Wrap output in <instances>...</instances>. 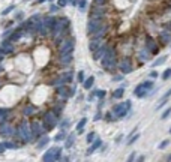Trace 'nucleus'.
<instances>
[{"label": "nucleus", "mask_w": 171, "mask_h": 162, "mask_svg": "<svg viewBox=\"0 0 171 162\" xmlns=\"http://www.w3.org/2000/svg\"><path fill=\"white\" fill-rule=\"evenodd\" d=\"M14 8H15V6L14 5H11V6H8V8H6L3 12H2V15H8V14L9 12H12V11H14Z\"/></svg>", "instance_id": "obj_37"}, {"label": "nucleus", "mask_w": 171, "mask_h": 162, "mask_svg": "<svg viewBox=\"0 0 171 162\" xmlns=\"http://www.w3.org/2000/svg\"><path fill=\"white\" fill-rule=\"evenodd\" d=\"M144 159H146V158H144V156H140V158H138V159H137V162H144Z\"/></svg>", "instance_id": "obj_56"}, {"label": "nucleus", "mask_w": 171, "mask_h": 162, "mask_svg": "<svg viewBox=\"0 0 171 162\" xmlns=\"http://www.w3.org/2000/svg\"><path fill=\"white\" fill-rule=\"evenodd\" d=\"M158 75H159V74H158V72H152V74H150V77H152V78H156Z\"/></svg>", "instance_id": "obj_54"}, {"label": "nucleus", "mask_w": 171, "mask_h": 162, "mask_svg": "<svg viewBox=\"0 0 171 162\" xmlns=\"http://www.w3.org/2000/svg\"><path fill=\"white\" fill-rule=\"evenodd\" d=\"M102 66L107 71H113L117 68V57H116V48L113 45H107V51H105L102 57Z\"/></svg>", "instance_id": "obj_2"}, {"label": "nucleus", "mask_w": 171, "mask_h": 162, "mask_svg": "<svg viewBox=\"0 0 171 162\" xmlns=\"http://www.w3.org/2000/svg\"><path fill=\"white\" fill-rule=\"evenodd\" d=\"M72 80H74V72H72V71H68V72L60 74V75L57 77V80L54 81V83H53V86H54L56 89H59V87H63L65 84L71 83Z\"/></svg>", "instance_id": "obj_7"}, {"label": "nucleus", "mask_w": 171, "mask_h": 162, "mask_svg": "<svg viewBox=\"0 0 171 162\" xmlns=\"http://www.w3.org/2000/svg\"><path fill=\"white\" fill-rule=\"evenodd\" d=\"M161 41H162L164 44H168L170 42V27H167V29L161 33Z\"/></svg>", "instance_id": "obj_25"}, {"label": "nucleus", "mask_w": 171, "mask_h": 162, "mask_svg": "<svg viewBox=\"0 0 171 162\" xmlns=\"http://www.w3.org/2000/svg\"><path fill=\"white\" fill-rule=\"evenodd\" d=\"M150 57H152V54H150L146 48L141 50V51H138V59H140L141 62H143V60H144V62H147V60H150Z\"/></svg>", "instance_id": "obj_22"}, {"label": "nucleus", "mask_w": 171, "mask_h": 162, "mask_svg": "<svg viewBox=\"0 0 171 162\" xmlns=\"http://www.w3.org/2000/svg\"><path fill=\"white\" fill-rule=\"evenodd\" d=\"M57 93H59V96H60V99L62 101H66L71 95H69V89L66 86H63V87H59L57 89Z\"/></svg>", "instance_id": "obj_20"}, {"label": "nucleus", "mask_w": 171, "mask_h": 162, "mask_svg": "<svg viewBox=\"0 0 171 162\" xmlns=\"http://www.w3.org/2000/svg\"><path fill=\"white\" fill-rule=\"evenodd\" d=\"M95 95H96V96L99 98V99H104V98H105V95H107V92H105V90H96Z\"/></svg>", "instance_id": "obj_36"}, {"label": "nucleus", "mask_w": 171, "mask_h": 162, "mask_svg": "<svg viewBox=\"0 0 171 162\" xmlns=\"http://www.w3.org/2000/svg\"><path fill=\"white\" fill-rule=\"evenodd\" d=\"M117 66L120 68V71L123 74H129L134 71V65H132V59L131 57H123L120 60V63H117Z\"/></svg>", "instance_id": "obj_12"}, {"label": "nucleus", "mask_w": 171, "mask_h": 162, "mask_svg": "<svg viewBox=\"0 0 171 162\" xmlns=\"http://www.w3.org/2000/svg\"><path fill=\"white\" fill-rule=\"evenodd\" d=\"M123 93H125V87H119V89H116L113 92V98L114 99H120L123 96Z\"/></svg>", "instance_id": "obj_29"}, {"label": "nucleus", "mask_w": 171, "mask_h": 162, "mask_svg": "<svg viewBox=\"0 0 171 162\" xmlns=\"http://www.w3.org/2000/svg\"><path fill=\"white\" fill-rule=\"evenodd\" d=\"M74 141H75V134L66 135V144H65V147H66V148H71V146L74 144Z\"/></svg>", "instance_id": "obj_28"}, {"label": "nucleus", "mask_w": 171, "mask_h": 162, "mask_svg": "<svg viewBox=\"0 0 171 162\" xmlns=\"http://www.w3.org/2000/svg\"><path fill=\"white\" fill-rule=\"evenodd\" d=\"M87 3H89V2H86V0H81V2H78V6H80L81 9H86V8H87Z\"/></svg>", "instance_id": "obj_42"}, {"label": "nucleus", "mask_w": 171, "mask_h": 162, "mask_svg": "<svg viewBox=\"0 0 171 162\" xmlns=\"http://www.w3.org/2000/svg\"><path fill=\"white\" fill-rule=\"evenodd\" d=\"M5 150H6V148H5V144H3V143H0V153H3Z\"/></svg>", "instance_id": "obj_52"}, {"label": "nucleus", "mask_w": 171, "mask_h": 162, "mask_svg": "<svg viewBox=\"0 0 171 162\" xmlns=\"http://www.w3.org/2000/svg\"><path fill=\"white\" fill-rule=\"evenodd\" d=\"M35 113H36L35 105H24V108H23V116L24 117H30V116H33Z\"/></svg>", "instance_id": "obj_19"}, {"label": "nucleus", "mask_w": 171, "mask_h": 162, "mask_svg": "<svg viewBox=\"0 0 171 162\" xmlns=\"http://www.w3.org/2000/svg\"><path fill=\"white\" fill-rule=\"evenodd\" d=\"M66 5H68L66 0H59V2H57V6H59V8H65Z\"/></svg>", "instance_id": "obj_43"}, {"label": "nucleus", "mask_w": 171, "mask_h": 162, "mask_svg": "<svg viewBox=\"0 0 171 162\" xmlns=\"http://www.w3.org/2000/svg\"><path fill=\"white\" fill-rule=\"evenodd\" d=\"M72 59H74L72 53L65 54V56H59V63L63 65V66H68V65H71V63H72Z\"/></svg>", "instance_id": "obj_15"}, {"label": "nucleus", "mask_w": 171, "mask_h": 162, "mask_svg": "<svg viewBox=\"0 0 171 162\" xmlns=\"http://www.w3.org/2000/svg\"><path fill=\"white\" fill-rule=\"evenodd\" d=\"M93 83H95V77H89V78H86L83 81V86H84V89H92L93 87Z\"/></svg>", "instance_id": "obj_24"}, {"label": "nucleus", "mask_w": 171, "mask_h": 162, "mask_svg": "<svg viewBox=\"0 0 171 162\" xmlns=\"http://www.w3.org/2000/svg\"><path fill=\"white\" fill-rule=\"evenodd\" d=\"M57 123H59V117H57L51 110L44 114V117H42V126H44L45 132H48V131H51V129H54Z\"/></svg>", "instance_id": "obj_4"}, {"label": "nucleus", "mask_w": 171, "mask_h": 162, "mask_svg": "<svg viewBox=\"0 0 171 162\" xmlns=\"http://www.w3.org/2000/svg\"><path fill=\"white\" fill-rule=\"evenodd\" d=\"M5 148H18V146L15 143H9V141H5Z\"/></svg>", "instance_id": "obj_35"}, {"label": "nucleus", "mask_w": 171, "mask_h": 162, "mask_svg": "<svg viewBox=\"0 0 171 162\" xmlns=\"http://www.w3.org/2000/svg\"><path fill=\"white\" fill-rule=\"evenodd\" d=\"M30 132H32V140H39L41 137H44V132H45V129H44V126H42V123H39V122H33L32 123V126H30Z\"/></svg>", "instance_id": "obj_11"}, {"label": "nucleus", "mask_w": 171, "mask_h": 162, "mask_svg": "<svg viewBox=\"0 0 171 162\" xmlns=\"http://www.w3.org/2000/svg\"><path fill=\"white\" fill-rule=\"evenodd\" d=\"M105 51H107V45H101L99 48H98V50L93 53V59H95V60L102 59V57H104V54H105Z\"/></svg>", "instance_id": "obj_21"}, {"label": "nucleus", "mask_w": 171, "mask_h": 162, "mask_svg": "<svg viewBox=\"0 0 171 162\" xmlns=\"http://www.w3.org/2000/svg\"><path fill=\"white\" fill-rule=\"evenodd\" d=\"M68 3H69V5H72V6H78V2H77V0H69Z\"/></svg>", "instance_id": "obj_50"}, {"label": "nucleus", "mask_w": 171, "mask_h": 162, "mask_svg": "<svg viewBox=\"0 0 171 162\" xmlns=\"http://www.w3.org/2000/svg\"><path fill=\"white\" fill-rule=\"evenodd\" d=\"M69 29V20L68 18H56V24L54 27H53V38H54L56 42H59V41H63V36H65V33H66V30Z\"/></svg>", "instance_id": "obj_1"}, {"label": "nucleus", "mask_w": 171, "mask_h": 162, "mask_svg": "<svg viewBox=\"0 0 171 162\" xmlns=\"http://www.w3.org/2000/svg\"><path fill=\"white\" fill-rule=\"evenodd\" d=\"M165 60H167V57H165V56H164V57H159V59H156V60H155V62L152 63V66H153V68H156V66H159V65H162L164 62H165Z\"/></svg>", "instance_id": "obj_34"}, {"label": "nucleus", "mask_w": 171, "mask_h": 162, "mask_svg": "<svg viewBox=\"0 0 171 162\" xmlns=\"http://www.w3.org/2000/svg\"><path fill=\"white\" fill-rule=\"evenodd\" d=\"M99 47H101V41H90V44H89V48L92 53H95Z\"/></svg>", "instance_id": "obj_27"}, {"label": "nucleus", "mask_w": 171, "mask_h": 162, "mask_svg": "<svg viewBox=\"0 0 171 162\" xmlns=\"http://www.w3.org/2000/svg\"><path fill=\"white\" fill-rule=\"evenodd\" d=\"M62 158V147H53L44 155V162H56Z\"/></svg>", "instance_id": "obj_8"}, {"label": "nucleus", "mask_w": 171, "mask_h": 162, "mask_svg": "<svg viewBox=\"0 0 171 162\" xmlns=\"http://www.w3.org/2000/svg\"><path fill=\"white\" fill-rule=\"evenodd\" d=\"M15 131H17V137L23 141V143H29V141H32V132H30V125H29V122H20L18 126L15 128Z\"/></svg>", "instance_id": "obj_3"}, {"label": "nucleus", "mask_w": 171, "mask_h": 162, "mask_svg": "<svg viewBox=\"0 0 171 162\" xmlns=\"http://www.w3.org/2000/svg\"><path fill=\"white\" fill-rule=\"evenodd\" d=\"M78 80H80V81H84V71H80V72H78Z\"/></svg>", "instance_id": "obj_48"}, {"label": "nucleus", "mask_w": 171, "mask_h": 162, "mask_svg": "<svg viewBox=\"0 0 171 162\" xmlns=\"http://www.w3.org/2000/svg\"><path fill=\"white\" fill-rule=\"evenodd\" d=\"M75 93H77V87H75V86H72L71 89H69V95H71V96H74Z\"/></svg>", "instance_id": "obj_45"}, {"label": "nucleus", "mask_w": 171, "mask_h": 162, "mask_svg": "<svg viewBox=\"0 0 171 162\" xmlns=\"http://www.w3.org/2000/svg\"><path fill=\"white\" fill-rule=\"evenodd\" d=\"M170 113H171V110H170V108H167V110H165V113L162 114V119H167V117L170 116Z\"/></svg>", "instance_id": "obj_46"}, {"label": "nucleus", "mask_w": 171, "mask_h": 162, "mask_svg": "<svg viewBox=\"0 0 171 162\" xmlns=\"http://www.w3.org/2000/svg\"><path fill=\"white\" fill-rule=\"evenodd\" d=\"M48 143H50V137H48V135H44V137L39 138L38 144H36V148H44V147L47 146Z\"/></svg>", "instance_id": "obj_23"}, {"label": "nucleus", "mask_w": 171, "mask_h": 162, "mask_svg": "<svg viewBox=\"0 0 171 162\" xmlns=\"http://www.w3.org/2000/svg\"><path fill=\"white\" fill-rule=\"evenodd\" d=\"M42 23H44V27L47 29V32H53V27H54V24H56V18L48 15V17H45L42 20Z\"/></svg>", "instance_id": "obj_14"}, {"label": "nucleus", "mask_w": 171, "mask_h": 162, "mask_svg": "<svg viewBox=\"0 0 171 162\" xmlns=\"http://www.w3.org/2000/svg\"><path fill=\"white\" fill-rule=\"evenodd\" d=\"M95 137H96V134H95V132H90V134L87 135V141H89V143H93Z\"/></svg>", "instance_id": "obj_38"}, {"label": "nucleus", "mask_w": 171, "mask_h": 162, "mask_svg": "<svg viewBox=\"0 0 171 162\" xmlns=\"http://www.w3.org/2000/svg\"><path fill=\"white\" fill-rule=\"evenodd\" d=\"M65 140H66V132H65V131L59 132L56 135V138H54V141H57V143H59V141H65Z\"/></svg>", "instance_id": "obj_31"}, {"label": "nucleus", "mask_w": 171, "mask_h": 162, "mask_svg": "<svg viewBox=\"0 0 171 162\" xmlns=\"http://www.w3.org/2000/svg\"><path fill=\"white\" fill-rule=\"evenodd\" d=\"M170 74H171V69L168 68V69H165V72L162 74V78H164V80H168V78H170Z\"/></svg>", "instance_id": "obj_39"}, {"label": "nucleus", "mask_w": 171, "mask_h": 162, "mask_svg": "<svg viewBox=\"0 0 171 162\" xmlns=\"http://www.w3.org/2000/svg\"><path fill=\"white\" fill-rule=\"evenodd\" d=\"M146 50L150 54H158V53H159V47H158L156 41L153 38H150V36L146 38Z\"/></svg>", "instance_id": "obj_13"}, {"label": "nucleus", "mask_w": 171, "mask_h": 162, "mask_svg": "<svg viewBox=\"0 0 171 162\" xmlns=\"http://www.w3.org/2000/svg\"><path fill=\"white\" fill-rule=\"evenodd\" d=\"M104 20H89V23H87V33L92 36V35H95L96 32H99L102 27H104Z\"/></svg>", "instance_id": "obj_10"}, {"label": "nucleus", "mask_w": 171, "mask_h": 162, "mask_svg": "<svg viewBox=\"0 0 171 162\" xmlns=\"http://www.w3.org/2000/svg\"><path fill=\"white\" fill-rule=\"evenodd\" d=\"M107 3H108L107 0H95L93 6H95V8H105V5H107Z\"/></svg>", "instance_id": "obj_32"}, {"label": "nucleus", "mask_w": 171, "mask_h": 162, "mask_svg": "<svg viewBox=\"0 0 171 162\" xmlns=\"http://www.w3.org/2000/svg\"><path fill=\"white\" fill-rule=\"evenodd\" d=\"M23 35H24V32H21V30H14L11 33V36L8 38V42H17V41H20L23 38Z\"/></svg>", "instance_id": "obj_16"}, {"label": "nucleus", "mask_w": 171, "mask_h": 162, "mask_svg": "<svg viewBox=\"0 0 171 162\" xmlns=\"http://www.w3.org/2000/svg\"><path fill=\"white\" fill-rule=\"evenodd\" d=\"M86 123H87V119L83 117L80 122H78V125H77V132L78 134H83V128L86 126Z\"/></svg>", "instance_id": "obj_30"}, {"label": "nucleus", "mask_w": 171, "mask_h": 162, "mask_svg": "<svg viewBox=\"0 0 171 162\" xmlns=\"http://www.w3.org/2000/svg\"><path fill=\"white\" fill-rule=\"evenodd\" d=\"M114 80H116V81H119V80H123V75H120V77H116Z\"/></svg>", "instance_id": "obj_57"}, {"label": "nucleus", "mask_w": 171, "mask_h": 162, "mask_svg": "<svg viewBox=\"0 0 171 162\" xmlns=\"http://www.w3.org/2000/svg\"><path fill=\"white\" fill-rule=\"evenodd\" d=\"M17 131H15V128L12 126L8 120H5V122H0V135L2 137H12V135H15Z\"/></svg>", "instance_id": "obj_9"}, {"label": "nucleus", "mask_w": 171, "mask_h": 162, "mask_svg": "<svg viewBox=\"0 0 171 162\" xmlns=\"http://www.w3.org/2000/svg\"><path fill=\"white\" fill-rule=\"evenodd\" d=\"M0 50H2L3 54H9L14 51V45H12L11 42H8V41H3L2 45H0Z\"/></svg>", "instance_id": "obj_18"}, {"label": "nucleus", "mask_w": 171, "mask_h": 162, "mask_svg": "<svg viewBox=\"0 0 171 162\" xmlns=\"http://www.w3.org/2000/svg\"><path fill=\"white\" fill-rule=\"evenodd\" d=\"M9 114V110H5V108H0V122H5L6 116Z\"/></svg>", "instance_id": "obj_33"}, {"label": "nucleus", "mask_w": 171, "mask_h": 162, "mask_svg": "<svg viewBox=\"0 0 171 162\" xmlns=\"http://www.w3.org/2000/svg\"><path fill=\"white\" fill-rule=\"evenodd\" d=\"M107 120H108V122H114V120H117V119H116V116H114V114L110 111V113L107 114Z\"/></svg>", "instance_id": "obj_40"}, {"label": "nucleus", "mask_w": 171, "mask_h": 162, "mask_svg": "<svg viewBox=\"0 0 171 162\" xmlns=\"http://www.w3.org/2000/svg\"><path fill=\"white\" fill-rule=\"evenodd\" d=\"M68 125H69V120H68V119H65L62 123H60V128H66Z\"/></svg>", "instance_id": "obj_47"}, {"label": "nucleus", "mask_w": 171, "mask_h": 162, "mask_svg": "<svg viewBox=\"0 0 171 162\" xmlns=\"http://www.w3.org/2000/svg\"><path fill=\"white\" fill-rule=\"evenodd\" d=\"M134 159H135V153H132V155H131V156H129V159H128L126 162H134Z\"/></svg>", "instance_id": "obj_51"}, {"label": "nucleus", "mask_w": 171, "mask_h": 162, "mask_svg": "<svg viewBox=\"0 0 171 162\" xmlns=\"http://www.w3.org/2000/svg\"><path fill=\"white\" fill-rule=\"evenodd\" d=\"M101 146H102V140H101V138H96V140L93 141V144H92V147L89 148V153H93L96 148H99Z\"/></svg>", "instance_id": "obj_26"}, {"label": "nucleus", "mask_w": 171, "mask_h": 162, "mask_svg": "<svg viewBox=\"0 0 171 162\" xmlns=\"http://www.w3.org/2000/svg\"><path fill=\"white\" fill-rule=\"evenodd\" d=\"M15 18H17V20H21V18H23V12H18Z\"/></svg>", "instance_id": "obj_53"}, {"label": "nucleus", "mask_w": 171, "mask_h": 162, "mask_svg": "<svg viewBox=\"0 0 171 162\" xmlns=\"http://www.w3.org/2000/svg\"><path fill=\"white\" fill-rule=\"evenodd\" d=\"M102 14H105V8H93L92 11V20H102Z\"/></svg>", "instance_id": "obj_17"}, {"label": "nucleus", "mask_w": 171, "mask_h": 162, "mask_svg": "<svg viewBox=\"0 0 171 162\" xmlns=\"http://www.w3.org/2000/svg\"><path fill=\"white\" fill-rule=\"evenodd\" d=\"M59 162H69V156H62L59 159Z\"/></svg>", "instance_id": "obj_49"}, {"label": "nucleus", "mask_w": 171, "mask_h": 162, "mask_svg": "<svg viewBox=\"0 0 171 162\" xmlns=\"http://www.w3.org/2000/svg\"><path fill=\"white\" fill-rule=\"evenodd\" d=\"M138 138H140V135H138V134H135V135H134V137H132V138H131V140L128 141V146H131V144H132V143H135V141H137Z\"/></svg>", "instance_id": "obj_41"}, {"label": "nucleus", "mask_w": 171, "mask_h": 162, "mask_svg": "<svg viewBox=\"0 0 171 162\" xmlns=\"http://www.w3.org/2000/svg\"><path fill=\"white\" fill-rule=\"evenodd\" d=\"M101 117H102V114H101V113H98V114H96V116H95V120H99Z\"/></svg>", "instance_id": "obj_55"}, {"label": "nucleus", "mask_w": 171, "mask_h": 162, "mask_svg": "<svg viewBox=\"0 0 171 162\" xmlns=\"http://www.w3.org/2000/svg\"><path fill=\"white\" fill-rule=\"evenodd\" d=\"M168 144H170V140H164L162 143L159 144V148H165V147H167Z\"/></svg>", "instance_id": "obj_44"}, {"label": "nucleus", "mask_w": 171, "mask_h": 162, "mask_svg": "<svg viewBox=\"0 0 171 162\" xmlns=\"http://www.w3.org/2000/svg\"><path fill=\"white\" fill-rule=\"evenodd\" d=\"M74 47H75V39L74 38H68V39H63L60 44H59V56H65V54H69L74 51Z\"/></svg>", "instance_id": "obj_6"}, {"label": "nucleus", "mask_w": 171, "mask_h": 162, "mask_svg": "<svg viewBox=\"0 0 171 162\" xmlns=\"http://www.w3.org/2000/svg\"><path fill=\"white\" fill-rule=\"evenodd\" d=\"M131 111V101H126V102H120V104H116L113 107L111 113L116 116V119H123L128 116V113Z\"/></svg>", "instance_id": "obj_5"}]
</instances>
